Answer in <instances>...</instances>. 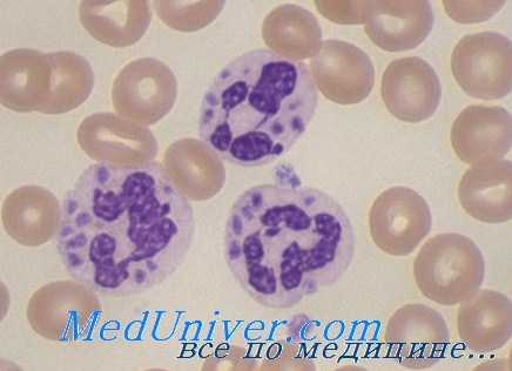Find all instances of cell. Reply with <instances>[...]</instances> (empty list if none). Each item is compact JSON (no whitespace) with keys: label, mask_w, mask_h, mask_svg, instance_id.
<instances>
[{"label":"cell","mask_w":512,"mask_h":371,"mask_svg":"<svg viewBox=\"0 0 512 371\" xmlns=\"http://www.w3.org/2000/svg\"><path fill=\"white\" fill-rule=\"evenodd\" d=\"M262 37L271 51L289 59L313 58L322 44V30L319 20L298 5H281L269 12Z\"/></svg>","instance_id":"5bb4252c"},{"label":"cell","mask_w":512,"mask_h":371,"mask_svg":"<svg viewBox=\"0 0 512 371\" xmlns=\"http://www.w3.org/2000/svg\"><path fill=\"white\" fill-rule=\"evenodd\" d=\"M195 235L194 209L157 161H99L66 193L56 247L67 274L107 299L163 285Z\"/></svg>","instance_id":"6da1fadb"},{"label":"cell","mask_w":512,"mask_h":371,"mask_svg":"<svg viewBox=\"0 0 512 371\" xmlns=\"http://www.w3.org/2000/svg\"><path fill=\"white\" fill-rule=\"evenodd\" d=\"M355 232L332 195L298 182L248 188L229 209V272L260 306L289 309L338 283L352 265Z\"/></svg>","instance_id":"7a4b0ae2"},{"label":"cell","mask_w":512,"mask_h":371,"mask_svg":"<svg viewBox=\"0 0 512 371\" xmlns=\"http://www.w3.org/2000/svg\"><path fill=\"white\" fill-rule=\"evenodd\" d=\"M366 2H316L321 15L338 24H363Z\"/></svg>","instance_id":"2e32d148"},{"label":"cell","mask_w":512,"mask_h":371,"mask_svg":"<svg viewBox=\"0 0 512 371\" xmlns=\"http://www.w3.org/2000/svg\"><path fill=\"white\" fill-rule=\"evenodd\" d=\"M511 316V301L507 295L480 289L458 309V335L473 352H494L511 339Z\"/></svg>","instance_id":"4fadbf2b"},{"label":"cell","mask_w":512,"mask_h":371,"mask_svg":"<svg viewBox=\"0 0 512 371\" xmlns=\"http://www.w3.org/2000/svg\"><path fill=\"white\" fill-rule=\"evenodd\" d=\"M384 105L403 123L419 124L434 116L442 99V85L434 67L419 57L393 60L383 73Z\"/></svg>","instance_id":"9c48e42d"},{"label":"cell","mask_w":512,"mask_h":371,"mask_svg":"<svg viewBox=\"0 0 512 371\" xmlns=\"http://www.w3.org/2000/svg\"><path fill=\"white\" fill-rule=\"evenodd\" d=\"M435 22L429 2H366L367 36L388 52L414 50L428 38Z\"/></svg>","instance_id":"8fae6325"},{"label":"cell","mask_w":512,"mask_h":371,"mask_svg":"<svg viewBox=\"0 0 512 371\" xmlns=\"http://www.w3.org/2000/svg\"><path fill=\"white\" fill-rule=\"evenodd\" d=\"M451 71L458 86L470 97H507L512 89L511 40L490 31L463 37L451 55Z\"/></svg>","instance_id":"5b68a950"},{"label":"cell","mask_w":512,"mask_h":371,"mask_svg":"<svg viewBox=\"0 0 512 371\" xmlns=\"http://www.w3.org/2000/svg\"><path fill=\"white\" fill-rule=\"evenodd\" d=\"M451 145L464 164L501 160L511 151V114L501 106H468L454 121Z\"/></svg>","instance_id":"30bf717a"},{"label":"cell","mask_w":512,"mask_h":371,"mask_svg":"<svg viewBox=\"0 0 512 371\" xmlns=\"http://www.w3.org/2000/svg\"><path fill=\"white\" fill-rule=\"evenodd\" d=\"M389 356L408 369H428L446 356L450 333L441 313L422 303L397 310L386 334Z\"/></svg>","instance_id":"52a82bcc"},{"label":"cell","mask_w":512,"mask_h":371,"mask_svg":"<svg viewBox=\"0 0 512 371\" xmlns=\"http://www.w3.org/2000/svg\"><path fill=\"white\" fill-rule=\"evenodd\" d=\"M319 104L306 64L266 49L242 53L221 69L202 98L199 137L240 167L284 157L305 134Z\"/></svg>","instance_id":"3957f363"},{"label":"cell","mask_w":512,"mask_h":371,"mask_svg":"<svg viewBox=\"0 0 512 371\" xmlns=\"http://www.w3.org/2000/svg\"><path fill=\"white\" fill-rule=\"evenodd\" d=\"M312 77L323 96L340 105L367 99L375 85V67L367 53L345 40L328 39L311 59Z\"/></svg>","instance_id":"ba28073f"},{"label":"cell","mask_w":512,"mask_h":371,"mask_svg":"<svg viewBox=\"0 0 512 371\" xmlns=\"http://www.w3.org/2000/svg\"><path fill=\"white\" fill-rule=\"evenodd\" d=\"M505 2H443L448 16L457 23L485 22L502 9Z\"/></svg>","instance_id":"9a60e30c"},{"label":"cell","mask_w":512,"mask_h":371,"mask_svg":"<svg viewBox=\"0 0 512 371\" xmlns=\"http://www.w3.org/2000/svg\"><path fill=\"white\" fill-rule=\"evenodd\" d=\"M511 161L496 160L471 166L458 185V200L471 218L484 224H503L512 218Z\"/></svg>","instance_id":"7c38bea8"},{"label":"cell","mask_w":512,"mask_h":371,"mask_svg":"<svg viewBox=\"0 0 512 371\" xmlns=\"http://www.w3.org/2000/svg\"><path fill=\"white\" fill-rule=\"evenodd\" d=\"M370 232L377 247L393 256H408L427 238L433 225L426 199L408 187H393L370 211Z\"/></svg>","instance_id":"8992f818"},{"label":"cell","mask_w":512,"mask_h":371,"mask_svg":"<svg viewBox=\"0 0 512 371\" xmlns=\"http://www.w3.org/2000/svg\"><path fill=\"white\" fill-rule=\"evenodd\" d=\"M420 292L441 306H456L473 298L485 276L483 253L466 235L446 233L423 245L414 262Z\"/></svg>","instance_id":"277c9868"}]
</instances>
